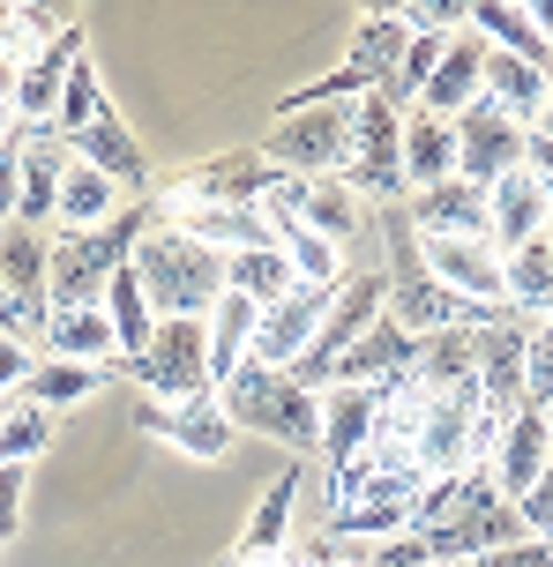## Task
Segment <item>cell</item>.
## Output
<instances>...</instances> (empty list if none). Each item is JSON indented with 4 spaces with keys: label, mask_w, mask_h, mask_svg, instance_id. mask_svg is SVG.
<instances>
[{
    "label": "cell",
    "mask_w": 553,
    "mask_h": 567,
    "mask_svg": "<svg viewBox=\"0 0 553 567\" xmlns=\"http://www.w3.org/2000/svg\"><path fill=\"white\" fill-rule=\"evenodd\" d=\"M404 225L419 239H487V195L464 179L419 187V195H404Z\"/></svg>",
    "instance_id": "cell-18"
},
{
    "label": "cell",
    "mask_w": 553,
    "mask_h": 567,
    "mask_svg": "<svg viewBox=\"0 0 553 567\" xmlns=\"http://www.w3.org/2000/svg\"><path fill=\"white\" fill-rule=\"evenodd\" d=\"M464 30L479 45H494L509 60H531V68H546V23L516 8V0H464Z\"/></svg>",
    "instance_id": "cell-22"
},
{
    "label": "cell",
    "mask_w": 553,
    "mask_h": 567,
    "mask_svg": "<svg viewBox=\"0 0 553 567\" xmlns=\"http://www.w3.org/2000/svg\"><path fill=\"white\" fill-rule=\"evenodd\" d=\"M16 523H23V471L0 463V538H16Z\"/></svg>",
    "instance_id": "cell-38"
},
{
    "label": "cell",
    "mask_w": 553,
    "mask_h": 567,
    "mask_svg": "<svg viewBox=\"0 0 553 567\" xmlns=\"http://www.w3.org/2000/svg\"><path fill=\"white\" fill-rule=\"evenodd\" d=\"M98 381H105V367H68V359H30L23 389H16V403H30V411H75V403L98 396Z\"/></svg>",
    "instance_id": "cell-28"
},
{
    "label": "cell",
    "mask_w": 553,
    "mask_h": 567,
    "mask_svg": "<svg viewBox=\"0 0 553 567\" xmlns=\"http://www.w3.org/2000/svg\"><path fill=\"white\" fill-rule=\"evenodd\" d=\"M135 284H143V299L157 321H203L217 307V291H225V255H209L195 247L187 231H173L165 217L135 239V255H127Z\"/></svg>",
    "instance_id": "cell-2"
},
{
    "label": "cell",
    "mask_w": 553,
    "mask_h": 567,
    "mask_svg": "<svg viewBox=\"0 0 553 567\" xmlns=\"http://www.w3.org/2000/svg\"><path fill=\"white\" fill-rule=\"evenodd\" d=\"M546 209H553V187L539 172H501L494 187H487V247L509 255V247H524V239H546Z\"/></svg>",
    "instance_id": "cell-16"
},
{
    "label": "cell",
    "mask_w": 553,
    "mask_h": 567,
    "mask_svg": "<svg viewBox=\"0 0 553 567\" xmlns=\"http://www.w3.org/2000/svg\"><path fill=\"white\" fill-rule=\"evenodd\" d=\"M397 127L404 113L367 90V97H351V135H345V157L329 179H345L351 202H367V209H389V202H404V165H397Z\"/></svg>",
    "instance_id": "cell-3"
},
{
    "label": "cell",
    "mask_w": 553,
    "mask_h": 567,
    "mask_svg": "<svg viewBox=\"0 0 553 567\" xmlns=\"http://www.w3.org/2000/svg\"><path fill=\"white\" fill-rule=\"evenodd\" d=\"M479 38L471 30H457V38H441V60H434V75L419 83V97H411V113H434V120H457L479 97Z\"/></svg>",
    "instance_id": "cell-21"
},
{
    "label": "cell",
    "mask_w": 553,
    "mask_h": 567,
    "mask_svg": "<svg viewBox=\"0 0 553 567\" xmlns=\"http://www.w3.org/2000/svg\"><path fill=\"white\" fill-rule=\"evenodd\" d=\"M8 127H16V113H8V105H0V142H8Z\"/></svg>",
    "instance_id": "cell-39"
},
{
    "label": "cell",
    "mask_w": 553,
    "mask_h": 567,
    "mask_svg": "<svg viewBox=\"0 0 553 567\" xmlns=\"http://www.w3.org/2000/svg\"><path fill=\"white\" fill-rule=\"evenodd\" d=\"M464 567H553V545L546 538H516V545H494V553H479Z\"/></svg>",
    "instance_id": "cell-35"
},
{
    "label": "cell",
    "mask_w": 553,
    "mask_h": 567,
    "mask_svg": "<svg viewBox=\"0 0 553 567\" xmlns=\"http://www.w3.org/2000/svg\"><path fill=\"white\" fill-rule=\"evenodd\" d=\"M75 60H83V23H68L53 45L23 53V68H16V90H8V113H16V127H53L60 83H68V68H75Z\"/></svg>",
    "instance_id": "cell-14"
},
{
    "label": "cell",
    "mask_w": 553,
    "mask_h": 567,
    "mask_svg": "<svg viewBox=\"0 0 553 567\" xmlns=\"http://www.w3.org/2000/svg\"><path fill=\"white\" fill-rule=\"evenodd\" d=\"M90 120H105V83H98V68L90 60H75L68 68V83H60V105H53V135H83Z\"/></svg>",
    "instance_id": "cell-32"
},
{
    "label": "cell",
    "mask_w": 553,
    "mask_h": 567,
    "mask_svg": "<svg viewBox=\"0 0 553 567\" xmlns=\"http://www.w3.org/2000/svg\"><path fill=\"white\" fill-rule=\"evenodd\" d=\"M120 202H127V195H120L105 172H90V165L68 157V172H60V187H53V225L60 231H98Z\"/></svg>",
    "instance_id": "cell-26"
},
{
    "label": "cell",
    "mask_w": 553,
    "mask_h": 567,
    "mask_svg": "<svg viewBox=\"0 0 553 567\" xmlns=\"http://www.w3.org/2000/svg\"><path fill=\"white\" fill-rule=\"evenodd\" d=\"M427 567H464V560H427Z\"/></svg>",
    "instance_id": "cell-40"
},
{
    "label": "cell",
    "mask_w": 553,
    "mask_h": 567,
    "mask_svg": "<svg viewBox=\"0 0 553 567\" xmlns=\"http://www.w3.org/2000/svg\"><path fill=\"white\" fill-rule=\"evenodd\" d=\"M255 299H239V291H217V307L203 313V337H209V389L225 381V373L247 367V343H255Z\"/></svg>",
    "instance_id": "cell-27"
},
{
    "label": "cell",
    "mask_w": 553,
    "mask_h": 567,
    "mask_svg": "<svg viewBox=\"0 0 553 567\" xmlns=\"http://www.w3.org/2000/svg\"><path fill=\"white\" fill-rule=\"evenodd\" d=\"M345 135H351V105H307V113H277L263 157L291 179H329L337 157H345Z\"/></svg>",
    "instance_id": "cell-8"
},
{
    "label": "cell",
    "mask_w": 553,
    "mask_h": 567,
    "mask_svg": "<svg viewBox=\"0 0 553 567\" xmlns=\"http://www.w3.org/2000/svg\"><path fill=\"white\" fill-rule=\"evenodd\" d=\"M45 247H53V231H0V291L23 313V337H38V321H45Z\"/></svg>",
    "instance_id": "cell-19"
},
{
    "label": "cell",
    "mask_w": 553,
    "mask_h": 567,
    "mask_svg": "<svg viewBox=\"0 0 553 567\" xmlns=\"http://www.w3.org/2000/svg\"><path fill=\"white\" fill-rule=\"evenodd\" d=\"M524 403L531 411H553V337H546V321H531V337H524Z\"/></svg>",
    "instance_id": "cell-34"
},
{
    "label": "cell",
    "mask_w": 553,
    "mask_h": 567,
    "mask_svg": "<svg viewBox=\"0 0 553 567\" xmlns=\"http://www.w3.org/2000/svg\"><path fill=\"white\" fill-rule=\"evenodd\" d=\"M157 225V195L150 202H120L98 231H53L45 247V313L53 307H98V291L113 284V269H127L135 239Z\"/></svg>",
    "instance_id": "cell-1"
},
{
    "label": "cell",
    "mask_w": 553,
    "mask_h": 567,
    "mask_svg": "<svg viewBox=\"0 0 553 567\" xmlns=\"http://www.w3.org/2000/svg\"><path fill=\"white\" fill-rule=\"evenodd\" d=\"M501 307L516 321H546L553 307V239H524L501 255Z\"/></svg>",
    "instance_id": "cell-25"
},
{
    "label": "cell",
    "mask_w": 553,
    "mask_h": 567,
    "mask_svg": "<svg viewBox=\"0 0 553 567\" xmlns=\"http://www.w3.org/2000/svg\"><path fill=\"white\" fill-rule=\"evenodd\" d=\"M299 225H307V231H321V239L337 247V239H351V231L367 225V202H351V187H345V179H307Z\"/></svg>",
    "instance_id": "cell-30"
},
{
    "label": "cell",
    "mask_w": 553,
    "mask_h": 567,
    "mask_svg": "<svg viewBox=\"0 0 553 567\" xmlns=\"http://www.w3.org/2000/svg\"><path fill=\"white\" fill-rule=\"evenodd\" d=\"M375 411H381V389H321V441L315 449L329 455V471L375 449Z\"/></svg>",
    "instance_id": "cell-23"
},
{
    "label": "cell",
    "mask_w": 553,
    "mask_h": 567,
    "mask_svg": "<svg viewBox=\"0 0 553 567\" xmlns=\"http://www.w3.org/2000/svg\"><path fill=\"white\" fill-rule=\"evenodd\" d=\"M381 299H389V277L381 269H367V277H345L337 291H329V307H321V329H315V343L299 351V367H285L307 396H321L329 389V367H337V351L345 343H359L367 329L381 321Z\"/></svg>",
    "instance_id": "cell-5"
},
{
    "label": "cell",
    "mask_w": 553,
    "mask_h": 567,
    "mask_svg": "<svg viewBox=\"0 0 553 567\" xmlns=\"http://www.w3.org/2000/svg\"><path fill=\"white\" fill-rule=\"evenodd\" d=\"M546 449H553V411H509L494 433V449H487V478H494V493L516 508L531 485H546Z\"/></svg>",
    "instance_id": "cell-11"
},
{
    "label": "cell",
    "mask_w": 553,
    "mask_h": 567,
    "mask_svg": "<svg viewBox=\"0 0 553 567\" xmlns=\"http://www.w3.org/2000/svg\"><path fill=\"white\" fill-rule=\"evenodd\" d=\"M30 359H38V351H30L23 337H0V403H8V396H16V389H23Z\"/></svg>",
    "instance_id": "cell-37"
},
{
    "label": "cell",
    "mask_w": 553,
    "mask_h": 567,
    "mask_svg": "<svg viewBox=\"0 0 553 567\" xmlns=\"http://www.w3.org/2000/svg\"><path fill=\"white\" fill-rule=\"evenodd\" d=\"M68 172V142L53 127H16V217L23 231H53V187Z\"/></svg>",
    "instance_id": "cell-13"
},
{
    "label": "cell",
    "mask_w": 553,
    "mask_h": 567,
    "mask_svg": "<svg viewBox=\"0 0 553 567\" xmlns=\"http://www.w3.org/2000/svg\"><path fill=\"white\" fill-rule=\"evenodd\" d=\"M359 567H427V545L404 530V538H381L375 553H359Z\"/></svg>",
    "instance_id": "cell-36"
},
{
    "label": "cell",
    "mask_w": 553,
    "mask_h": 567,
    "mask_svg": "<svg viewBox=\"0 0 553 567\" xmlns=\"http://www.w3.org/2000/svg\"><path fill=\"white\" fill-rule=\"evenodd\" d=\"M225 291H239V299L269 307L277 291H291L285 255H277V247H247V255H225Z\"/></svg>",
    "instance_id": "cell-31"
},
{
    "label": "cell",
    "mask_w": 553,
    "mask_h": 567,
    "mask_svg": "<svg viewBox=\"0 0 553 567\" xmlns=\"http://www.w3.org/2000/svg\"><path fill=\"white\" fill-rule=\"evenodd\" d=\"M135 425L143 433H157V441H173L180 455H195V463H217V455L233 449V433L239 425L225 419V403H217V389H203V396H187V403H135Z\"/></svg>",
    "instance_id": "cell-12"
},
{
    "label": "cell",
    "mask_w": 553,
    "mask_h": 567,
    "mask_svg": "<svg viewBox=\"0 0 553 567\" xmlns=\"http://www.w3.org/2000/svg\"><path fill=\"white\" fill-rule=\"evenodd\" d=\"M397 165H404V195L457 179V135H449V120L404 113V127H397Z\"/></svg>",
    "instance_id": "cell-24"
},
{
    "label": "cell",
    "mask_w": 553,
    "mask_h": 567,
    "mask_svg": "<svg viewBox=\"0 0 553 567\" xmlns=\"http://www.w3.org/2000/svg\"><path fill=\"white\" fill-rule=\"evenodd\" d=\"M291 508H299V471H285V478L263 485V501H255V515H247V538H239V567H247V560H277V553H285Z\"/></svg>",
    "instance_id": "cell-29"
},
{
    "label": "cell",
    "mask_w": 553,
    "mask_h": 567,
    "mask_svg": "<svg viewBox=\"0 0 553 567\" xmlns=\"http://www.w3.org/2000/svg\"><path fill=\"white\" fill-rule=\"evenodd\" d=\"M427 485H434V478L411 463V449H389V441H375L367 455L337 463L321 493H329V515H337V508H359V501H419Z\"/></svg>",
    "instance_id": "cell-10"
},
{
    "label": "cell",
    "mask_w": 553,
    "mask_h": 567,
    "mask_svg": "<svg viewBox=\"0 0 553 567\" xmlns=\"http://www.w3.org/2000/svg\"><path fill=\"white\" fill-rule=\"evenodd\" d=\"M45 449H53V419L8 396V411H0V463H16V471H23V463H38Z\"/></svg>",
    "instance_id": "cell-33"
},
{
    "label": "cell",
    "mask_w": 553,
    "mask_h": 567,
    "mask_svg": "<svg viewBox=\"0 0 553 567\" xmlns=\"http://www.w3.org/2000/svg\"><path fill=\"white\" fill-rule=\"evenodd\" d=\"M449 135H457V179L479 187V195L494 187L501 172L524 165V127H516V120H501L487 97H471L464 113L449 120Z\"/></svg>",
    "instance_id": "cell-9"
},
{
    "label": "cell",
    "mask_w": 553,
    "mask_h": 567,
    "mask_svg": "<svg viewBox=\"0 0 553 567\" xmlns=\"http://www.w3.org/2000/svg\"><path fill=\"white\" fill-rule=\"evenodd\" d=\"M68 157H75V165H90V172H105L127 202H150V187H157V179H150L143 142L127 135V120H120L113 105H105V120H90L83 135H68Z\"/></svg>",
    "instance_id": "cell-15"
},
{
    "label": "cell",
    "mask_w": 553,
    "mask_h": 567,
    "mask_svg": "<svg viewBox=\"0 0 553 567\" xmlns=\"http://www.w3.org/2000/svg\"><path fill=\"white\" fill-rule=\"evenodd\" d=\"M419 367V337H404L397 321H375L359 343L337 351V367H329V389H389V381H404Z\"/></svg>",
    "instance_id": "cell-17"
},
{
    "label": "cell",
    "mask_w": 553,
    "mask_h": 567,
    "mask_svg": "<svg viewBox=\"0 0 553 567\" xmlns=\"http://www.w3.org/2000/svg\"><path fill=\"white\" fill-rule=\"evenodd\" d=\"M291 172H277L263 150H217L203 165H187L165 187V202H217V209H263V195H277Z\"/></svg>",
    "instance_id": "cell-7"
},
{
    "label": "cell",
    "mask_w": 553,
    "mask_h": 567,
    "mask_svg": "<svg viewBox=\"0 0 553 567\" xmlns=\"http://www.w3.org/2000/svg\"><path fill=\"white\" fill-rule=\"evenodd\" d=\"M217 403L233 425H255L269 441H291V449H315L321 441V396H307L291 373H263V367H239L217 381Z\"/></svg>",
    "instance_id": "cell-4"
},
{
    "label": "cell",
    "mask_w": 553,
    "mask_h": 567,
    "mask_svg": "<svg viewBox=\"0 0 553 567\" xmlns=\"http://www.w3.org/2000/svg\"><path fill=\"white\" fill-rule=\"evenodd\" d=\"M479 97L494 105L501 120H516V127H539L546 120V68H531V60H509V53H479Z\"/></svg>",
    "instance_id": "cell-20"
},
{
    "label": "cell",
    "mask_w": 553,
    "mask_h": 567,
    "mask_svg": "<svg viewBox=\"0 0 553 567\" xmlns=\"http://www.w3.org/2000/svg\"><path fill=\"white\" fill-rule=\"evenodd\" d=\"M150 403H187L209 389V337L203 321H150V343L127 359Z\"/></svg>",
    "instance_id": "cell-6"
}]
</instances>
